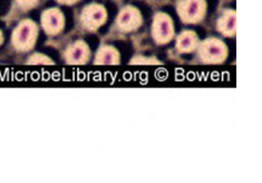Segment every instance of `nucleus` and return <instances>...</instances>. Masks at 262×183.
<instances>
[{"mask_svg":"<svg viewBox=\"0 0 262 183\" xmlns=\"http://www.w3.org/2000/svg\"><path fill=\"white\" fill-rule=\"evenodd\" d=\"M57 2L61 5H67V6H71L74 4H77L80 0H57Z\"/></svg>","mask_w":262,"mask_h":183,"instance_id":"14","label":"nucleus"},{"mask_svg":"<svg viewBox=\"0 0 262 183\" xmlns=\"http://www.w3.org/2000/svg\"><path fill=\"white\" fill-rule=\"evenodd\" d=\"M17 4L20 6V7L25 10L35 8L37 5H38L39 0H16Z\"/></svg>","mask_w":262,"mask_h":183,"instance_id":"13","label":"nucleus"},{"mask_svg":"<svg viewBox=\"0 0 262 183\" xmlns=\"http://www.w3.org/2000/svg\"><path fill=\"white\" fill-rule=\"evenodd\" d=\"M4 43V35L2 33V30H0V45Z\"/></svg>","mask_w":262,"mask_h":183,"instance_id":"15","label":"nucleus"},{"mask_svg":"<svg viewBox=\"0 0 262 183\" xmlns=\"http://www.w3.org/2000/svg\"><path fill=\"white\" fill-rule=\"evenodd\" d=\"M38 38V26L29 19L18 24L11 36V45L17 52L26 53L32 50Z\"/></svg>","mask_w":262,"mask_h":183,"instance_id":"1","label":"nucleus"},{"mask_svg":"<svg viewBox=\"0 0 262 183\" xmlns=\"http://www.w3.org/2000/svg\"><path fill=\"white\" fill-rule=\"evenodd\" d=\"M227 56L228 48L219 39H205L199 46V57L205 64H220L226 60Z\"/></svg>","mask_w":262,"mask_h":183,"instance_id":"2","label":"nucleus"},{"mask_svg":"<svg viewBox=\"0 0 262 183\" xmlns=\"http://www.w3.org/2000/svg\"><path fill=\"white\" fill-rule=\"evenodd\" d=\"M217 30L224 36H233L235 33V12L226 11L217 22Z\"/></svg>","mask_w":262,"mask_h":183,"instance_id":"11","label":"nucleus"},{"mask_svg":"<svg viewBox=\"0 0 262 183\" xmlns=\"http://www.w3.org/2000/svg\"><path fill=\"white\" fill-rule=\"evenodd\" d=\"M205 10V0H181L178 6L179 16L185 24H195L202 21Z\"/></svg>","mask_w":262,"mask_h":183,"instance_id":"3","label":"nucleus"},{"mask_svg":"<svg viewBox=\"0 0 262 183\" xmlns=\"http://www.w3.org/2000/svg\"><path fill=\"white\" fill-rule=\"evenodd\" d=\"M174 35L173 22L166 14H158L154 17L152 25L153 39L159 45H164L171 42Z\"/></svg>","mask_w":262,"mask_h":183,"instance_id":"5","label":"nucleus"},{"mask_svg":"<svg viewBox=\"0 0 262 183\" xmlns=\"http://www.w3.org/2000/svg\"><path fill=\"white\" fill-rule=\"evenodd\" d=\"M95 65H118L121 63V55L118 50L113 46H102L97 50Z\"/></svg>","mask_w":262,"mask_h":183,"instance_id":"9","label":"nucleus"},{"mask_svg":"<svg viewBox=\"0 0 262 183\" xmlns=\"http://www.w3.org/2000/svg\"><path fill=\"white\" fill-rule=\"evenodd\" d=\"M27 64L30 65H52L54 63L47 56L42 54H34L28 58Z\"/></svg>","mask_w":262,"mask_h":183,"instance_id":"12","label":"nucleus"},{"mask_svg":"<svg viewBox=\"0 0 262 183\" xmlns=\"http://www.w3.org/2000/svg\"><path fill=\"white\" fill-rule=\"evenodd\" d=\"M41 26L49 36L60 34L65 27L64 14L58 8H51L42 12Z\"/></svg>","mask_w":262,"mask_h":183,"instance_id":"6","label":"nucleus"},{"mask_svg":"<svg viewBox=\"0 0 262 183\" xmlns=\"http://www.w3.org/2000/svg\"><path fill=\"white\" fill-rule=\"evenodd\" d=\"M116 25L121 31L132 33L142 25L140 10L133 6H127V7L123 8L116 18Z\"/></svg>","mask_w":262,"mask_h":183,"instance_id":"7","label":"nucleus"},{"mask_svg":"<svg viewBox=\"0 0 262 183\" xmlns=\"http://www.w3.org/2000/svg\"><path fill=\"white\" fill-rule=\"evenodd\" d=\"M64 57L70 65H84L91 58V49L85 42L78 40L66 49Z\"/></svg>","mask_w":262,"mask_h":183,"instance_id":"8","label":"nucleus"},{"mask_svg":"<svg viewBox=\"0 0 262 183\" xmlns=\"http://www.w3.org/2000/svg\"><path fill=\"white\" fill-rule=\"evenodd\" d=\"M198 45H199L198 36L195 33H193V31H190V30L183 31V33L178 37L177 48L181 53H184V54L191 53L193 50L196 49Z\"/></svg>","mask_w":262,"mask_h":183,"instance_id":"10","label":"nucleus"},{"mask_svg":"<svg viewBox=\"0 0 262 183\" xmlns=\"http://www.w3.org/2000/svg\"><path fill=\"white\" fill-rule=\"evenodd\" d=\"M107 19V12L102 5L92 4L86 6L80 15V23L89 31H95L102 27Z\"/></svg>","mask_w":262,"mask_h":183,"instance_id":"4","label":"nucleus"}]
</instances>
